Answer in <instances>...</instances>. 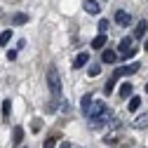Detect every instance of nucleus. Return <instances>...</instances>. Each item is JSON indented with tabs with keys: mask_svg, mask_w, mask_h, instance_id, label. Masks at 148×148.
Masks as SVG:
<instances>
[{
	"mask_svg": "<svg viewBox=\"0 0 148 148\" xmlns=\"http://www.w3.org/2000/svg\"><path fill=\"white\" fill-rule=\"evenodd\" d=\"M47 85H49V92H52V97L59 101V94H61V78H59V71L57 66H47Z\"/></svg>",
	"mask_w": 148,
	"mask_h": 148,
	"instance_id": "f257e3e1",
	"label": "nucleus"
},
{
	"mask_svg": "<svg viewBox=\"0 0 148 148\" xmlns=\"http://www.w3.org/2000/svg\"><path fill=\"white\" fill-rule=\"evenodd\" d=\"M118 54H120L122 59L134 57V54H136V45H134V40H132V38H122L120 45H118Z\"/></svg>",
	"mask_w": 148,
	"mask_h": 148,
	"instance_id": "f03ea898",
	"label": "nucleus"
},
{
	"mask_svg": "<svg viewBox=\"0 0 148 148\" xmlns=\"http://www.w3.org/2000/svg\"><path fill=\"white\" fill-rule=\"evenodd\" d=\"M108 118H110V113L103 108L101 113L89 115V127H92V129H101V127H106V125H108Z\"/></svg>",
	"mask_w": 148,
	"mask_h": 148,
	"instance_id": "7ed1b4c3",
	"label": "nucleus"
},
{
	"mask_svg": "<svg viewBox=\"0 0 148 148\" xmlns=\"http://www.w3.org/2000/svg\"><path fill=\"white\" fill-rule=\"evenodd\" d=\"M136 71H139V64H127V66H120V68H115V73H113V80L125 78V75H134Z\"/></svg>",
	"mask_w": 148,
	"mask_h": 148,
	"instance_id": "20e7f679",
	"label": "nucleus"
},
{
	"mask_svg": "<svg viewBox=\"0 0 148 148\" xmlns=\"http://www.w3.org/2000/svg\"><path fill=\"white\" fill-rule=\"evenodd\" d=\"M115 24H120V26H129V24H132V16H129V12L118 10V12H115Z\"/></svg>",
	"mask_w": 148,
	"mask_h": 148,
	"instance_id": "39448f33",
	"label": "nucleus"
},
{
	"mask_svg": "<svg viewBox=\"0 0 148 148\" xmlns=\"http://www.w3.org/2000/svg\"><path fill=\"white\" fill-rule=\"evenodd\" d=\"M132 127H136V129H143V127H148V110H143L141 115H136V118L132 120Z\"/></svg>",
	"mask_w": 148,
	"mask_h": 148,
	"instance_id": "423d86ee",
	"label": "nucleus"
},
{
	"mask_svg": "<svg viewBox=\"0 0 148 148\" xmlns=\"http://www.w3.org/2000/svg\"><path fill=\"white\" fill-rule=\"evenodd\" d=\"M89 64V54L87 52H80L78 57H75V61H73V68H82V66H87Z\"/></svg>",
	"mask_w": 148,
	"mask_h": 148,
	"instance_id": "0eeeda50",
	"label": "nucleus"
},
{
	"mask_svg": "<svg viewBox=\"0 0 148 148\" xmlns=\"http://www.w3.org/2000/svg\"><path fill=\"white\" fill-rule=\"evenodd\" d=\"M146 33H148V21H146V19H141V21L136 24V28H134V35H136V38H143Z\"/></svg>",
	"mask_w": 148,
	"mask_h": 148,
	"instance_id": "6e6552de",
	"label": "nucleus"
},
{
	"mask_svg": "<svg viewBox=\"0 0 148 148\" xmlns=\"http://www.w3.org/2000/svg\"><path fill=\"white\" fill-rule=\"evenodd\" d=\"M85 10H87L89 14H99V12H101V7H99L97 0H85Z\"/></svg>",
	"mask_w": 148,
	"mask_h": 148,
	"instance_id": "1a4fd4ad",
	"label": "nucleus"
},
{
	"mask_svg": "<svg viewBox=\"0 0 148 148\" xmlns=\"http://www.w3.org/2000/svg\"><path fill=\"white\" fill-rule=\"evenodd\" d=\"M118 59V52H113V49H103V54H101V61H106V64H113Z\"/></svg>",
	"mask_w": 148,
	"mask_h": 148,
	"instance_id": "9d476101",
	"label": "nucleus"
},
{
	"mask_svg": "<svg viewBox=\"0 0 148 148\" xmlns=\"http://www.w3.org/2000/svg\"><path fill=\"white\" fill-rule=\"evenodd\" d=\"M89 108H92V94H85L80 99V110L82 113H89Z\"/></svg>",
	"mask_w": 148,
	"mask_h": 148,
	"instance_id": "9b49d317",
	"label": "nucleus"
},
{
	"mask_svg": "<svg viewBox=\"0 0 148 148\" xmlns=\"http://www.w3.org/2000/svg\"><path fill=\"white\" fill-rule=\"evenodd\" d=\"M103 45H106V33L97 35V38L92 40V47H94V49H103Z\"/></svg>",
	"mask_w": 148,
	"mask_h": 148,
	"instance_id": "f8f14e48",
	"label": "nucleus"
},
{
	"mask_svg": "<svg viewBox=\"0 0 148 148\" xmlns=\"http://www.w3.org/2000/svg\"><path fill=\"white\" fill-rule=\"evenodd\" d=\"M127 108L132 110V113H136V110L141 108V99H139V97H132V99H129V103H127Z\"/></svg>",
	"mask_w": 148,
	"mask_h": 148,
	"instance_id": "ddd939ff",
	"label": "nucleus"
},
{
	"mask_svg": "<svg viewBox=\"0 0 148 148\" xmlns=\"http://www.w3.org/2000/svg\"><path fill=\"white\" fill-rule=\"evenodd\" d=\"M12 141H14V146H19V143L24 141V129H21V127H14V139H12Z\"/></svg>",
	"mask_w": 148,
	"mask_h": 148,
	"instance_id": "4468645a",
	"label": "nucleus"
},
{
	"mask_svg": "<svg viewBox=\"0 0 148 148\" xmlns=\"http://www.w3.org/2000/svg\"><path fill=\"white\" fill-rule=\"evenodd\" d=\"M103 108H106V106H103L101 101H94V103H92V108H89V113H87V115H97V113H101Z\"/></svg>",
	"mask_w": 148,
	"mask_h": 148,
	"instance_id": "2eb2a0df",
	"label": "nucleus"
},
{
	"mask_svg": "<svg viewBox=\"0 0 148 148\" xmlns=\"http://www.w3.org/2000/svg\"><path fill=\"white\" fill-rule=\"evenodd\" d=\"M129 94H132V85H129V82H125V85L120 87V99H127Z\"/></svg>",
	"mask_w": 148,
	"mask_h": 148,
	"instance_id": "dca6fc26",
	"label": "nucleus"
},
{
	"mask_svg": "<svg viewBox=\"0 0 148 148\" xmlns=\"http://www.w3.org/2000/svg\"><path fill=\"white\" fill-rule=\"evenodd\" d=\"M10 113H12V101L7 99V101H3V118L7 120V118H10Z\"/></svg>",
	"mask_w": 148,
	"mask_h": 148,
	"instance_id": "f3484780",
	"label": "nucleus"
},
{
	"mask_svg": "<svg viewBox=\"0 0 148 148\" xmlns=\"http://www.w3.org/2000/svg\"><path fill=\"white\" fill-rule=\"evenodd\" d=\"M12 40V31H3V33H0V45H7Z\"/></svg>",
	"mask_w": 148,
	"mask_h": 148,
	"instance_id": "a211bd4d",
	"label": "nucleus"
},
{
	"mask_svg": "<svg viewBox=\"0 0 148 148\" xmlns=\"http://www.w3.org/2000/svg\"><path fill=\"white\" fill-rule=\"evenodd\" d=\"M87 71H89V75L94 78V75H99V73H101V66H99V64H92V66H89Z\"/></svg>",
	"mask_w": 148,
	"mask_h": 148,
	"instance_id": "6ab92c4d",
	"label": "nucleus"
},
{
	"mask_svg": "<svg viewBox=\"0 0 148 148\" xmlns=\"http://www.w3.org/2000/svg\"><path fill=\"white\" fill-rule=\"evenodd\" d=\"M26 21H28L26 14H16V16H14V24H26Z\"/></svg>",
	"mask_w": 148,
	"mask_h": 148,
	"instance_id": "aec40b11",
	"label": "nucleus"
},
{
	"mask_svg": "<svg viewBox=\"0 0 148 148\" xmlns=\"http://www.w3.org/2000/svg\"><path fill=\"white\" fill-rule=\"evenodd\" d=\"M97 26H99V31H101V33H106V31H108V26H110V24H108V21H106V19H101V21H99V24H97Z\"/></svg>",
	"mask_w": 148,
	"mask_h": 148,
	"instance_id": "412c9836",
	"label": "nucleus"
},
{
	"mask_svg": "<svg viewBox=\"0 0 148 148\" xmlns=\"http://www.w3.org/2000/svg\"><path fill=\"white\" fill-rule=\"evenodd\" d=\"M54 146H57L54 139H45V141H42V148H54Z\"/></svg>",
	"mask_w": 148,
	"mask_h": 148,
	"instance_id": "4be33fe9",
	"label": "nucleus"
},
{
	"mask_svg": "<svg viewBox=\"0 0 148 148\" xmlns=\"http://www.w3.org/2000/svg\"><path fill=\"white\" fill-rule=\"evenodd\" d=\"M7 59H10V61H14V59H16V52H14V49H12V52H7Z\"/></svg>",
	"mask_w": 148,
	"mask_h": 148,
	"instance_id": "5701e85b",
	"label": "nucleus"
},
{
	"mask_svg": "<svg viewBox=\"0 0 148 148\" xmlns=\"http://www.w3.org/2000/svg\"><path fill=\"white\" fill-rule=\"evenodd\" d=\"M61 148H71V143H61Z\"/></svg>",
	"mask_w": 148,
	"mask_h": 148,
	"instance_id": "b1692460",
	"label": "nucleus"
},
{
	"mask_svg": "<svg viewBox=\"0 0 148 148\" xmlns=\"http://www.w3.org/2000/svg\"><path fill=\"white\" fill-rule=\"evenodd\" d=\"M146 94H148V82H146Z\"/></svg>",
	"mask_w": 148,
	"mask_h": 148,
	"instance_id": "393cba45",
	"label": "nucleus"
},
{
	"mask_svg": "<svg viewBox=\"0 0 148 148\" xmlns=\"http://www.w3.org/2000/svg\"><path fill=\"white\" fill-rule=\"evenodd\" d=\"M146 52H148V40H146Z\"/></svg>",
	"mask_w": 148,
	"mask_h": 148,
	"instance_id": "a878e982",
	"label": "nucleus"
}]
</instances>
